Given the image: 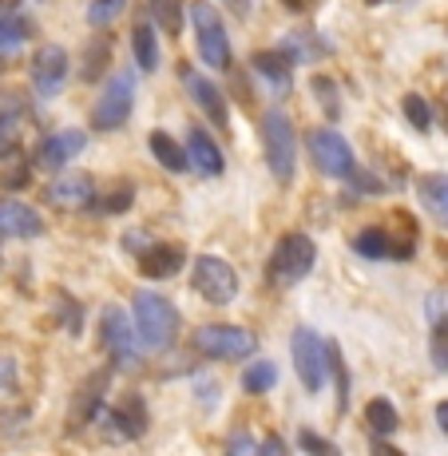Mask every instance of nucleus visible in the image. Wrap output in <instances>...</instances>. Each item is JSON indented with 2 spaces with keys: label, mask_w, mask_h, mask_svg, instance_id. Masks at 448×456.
Instances as JSON below:
<instances>
[{
  "label": "nucleus",
  "mask_w": 448,
  "mask_h": 456,
  "mask_svg": "<svg viewBox=\"0 0 448 456\" xmlns=\"http://www.w3.org/2000/svg\"><path fill=\"white\" fill-rule=\"evenodd\" d=\"M108 381H111V373L103 370V373H92L80 385V393H76V401H72V428L92 425V420L103 413V393H108Z\"/></svg>",
  "instance_id": "19"
},
{
  "label": "nucleus",
  "mask_w": 448,
  "mask_h": 456,
  "mask_svg": "<svg viewBox=\"0 0 448 456\" xmlns=\"http://www.w3.org/2000/svg\"><path fill=\"white\" fill-rule=\"evenodd\" d=\"M108 52H111V44L108 40H100V44H92L87 48V60H84V80H95V76L108 68Z\"/></svg>",
  "instance_id": "36"
},
{
  "label": "nucleus",
  "mask_w": 448,
  "mask_h": 456,
  "mask_svg": "<svg viewBox=\"0 0 448 456\" xmlns=\"http://www.w3.org/2000/svg\"><path fill=\"white\" fill-rule=\"evenodd\" d=\"M123 4H127V0H92V8H87V20H92V24H111L119 16Z\"/></svg>",
  "instance_id": "38"
},
{
  "label": "nucleus",
  "mask_w": 448,
  "mask_h": 456,
  "mask_svg": "<svg viewBox=\"0 0 448 456\" xmlns=\"http://www.w3.org/2000/svg\"><path fill=\"white\" fill-rule=\"evenodd\" d=\"M108 428L119 436V441H139V436L151 428V417H147V401L139 393L123 397L116 405V413H108Z\"/></svg>",
  "instance_id": "17"
},
{
  "label": "nucleus",
  "mask_w": 448,
  "mask_h": 456,
  "mask_svg": "<svg viewBox=\"0 0 448 456\" xmlns=\"http://www.w3.org/2000/svg\"><path fill=\"white\" fill-rule=\"evenodd\" d=\"M314 262H318V247H314L310 234L294 231V234H282L278 239L274 254H270V282L274 286H297L305 282V274L314 270Z\"/></svg>",
  "instance_id": "4"
},
{
  "label": "nucleus",
  "mask_w": 448,
  "mask_h": 456,
  "mask_svg": "<svg viewBox=\"0 0 448 456\" xmlns=\"http://www.w3.org/2000/svg\"><path fill=\"white\" fill-rule=\"evenodd\" d=\"M297 444H302V452H305V456H341L338 444L326 441V436H318V433H310V428H302Z\"/></svg>",
  "instance_id": "34"
},
{
  "label": "nucleus",
  "mask_w": 448,
  "mask_h": 456,
  "mask_svg": "<svg viewBox=\"0 0 448 456\" xmlns=\"http://www.w3.org/2000/svg\"><path fill=\"white\" fill-rule=\"evenodd\" d=\"M95 195H100V191H95L92 175H60V179H52L48 191H44V199H48L52 207H64V210H87Z\"/></svg>",
  "instance_id": "13"
},
{
  "label": "nucleus",
  "mask_w": 448,
  "mask_h": 456,
  "mask_svg": "<svg viewBox=\"0 0 448 456\" xmlns=\"http://www.w3.org/2000/svg\"><path fill=\"white\" fill-rule=\"evenodd\" d=\"M250 64H254V72H258V76H266L270 87L289 92V60L282 56V52H258Z\"/></svg>",
  "instance_id": "25"
},
{
  "label": "nucleus",
  "mask_w": 448,
  "mask_h": 456,
  "mask_svg": "<svg viewBox=\"0 0 448 456\" xmlns=\"http://www.w3.org/2000/svg\"><path fill=\"white\" fill-rule=\"evenodd\" d=\"M289 357H294L297 381L305 393H322L330 381V341H322L310 326H297L289 338Z\"/></svg>",
  "instance_id": "3"
},
{
  "label": "nucleus",
  "mask_w": 448,
  "mask_h": 456,
  "mask_svg": "<svg viewBox=\"0 0 448 456\" xmlns=\"http://www.w3.org/2000/svg\"><path fill=\"white\" fill-rule=\"evenodd\" d=\"M87 147V131L80 127H64V131H52V135L40 139L37 147V163L44 171H64L72 159H80Z\"/></svg>",
  "instance_id": "12"
},
{
  "label": "nucleus",
  "mask_w": 448,
  "mask_h": 456,
  "mask_svg": "<svg viewBox=\"0 0 448 456\" xmlns=\"http://www.w3.org/2000/svg\"><path fill=\"white\" fill-rule=\"evenodd\" d=\"M191 346H195V354H203L207 362H246L258 341H254L250 330L215 322V326H199L191 333Z\"/></svg>",
  "instance_id": "5"
},
{
  "label": "nucleus",
  "mask_w": 448,
  "mask_h": 456,
  "mask_svg": "<svg viewBox=\"0 0 448 456\" xmlns=\"http://www.w3.org/2000/svg\"><path fill=\"white\" fill-rule=\"evenodd\" d=\"M131 203H135V187H116L108 195H95L87 210L92 215H123V210H131Z\"/></svg>",
  "instance_id": "28"
},
{
  "label": "nucleus",
  "mask_w": 448,
  "mask_h": 456,
  "mask_svg": "<svg viewBox=\"0 0 448 456\" xmlns=\"http://www.w3.org/2000/svg\"><path fill=\"white\" fill-rule=\"evenodd\" d=\"M20 139V116L16 111H0V155H8Z\"/></svg>",
  "instance_id": "35"
},
{
  "label": "nucleus",
  "mask_w": 448,
  "mask_h": 456,
  "mask_svg": "<svg viewBox=\"0 0 448 456\" xmlns=\"http://www.w3.org/2000/svg\"><path fill=\"white\" fill-rule=\"evenodd\" d=\"M417 195H420V207L441 226H448V175H425L417 183Z\"/></svg>",
  "instance_id": "21"
},
{
  "label": "nucleus",
  "mask_w": 448,
  "mask_h": 456,
  "mask_svg": "<svg viewBox=\"0 0 448 456\" xmlns=\"http://www.w3.org/2000/svg\"><path fill=\"white\" fill-rule=\"evenodd\" d=\"M187 159L191 167H195L203 179H218V175L226 171V159H223V147L210 139V131L207 127H191L187 131Z\"/></svg>",
  "instance_id": "16"
},
{
  "label": "nucleus",
  "mask_w": 448,
  "mask_h": 456,
  "mask_svg": "<svg viewBox=\"0 0 448 456\" xmlns=\"http://www.w3.org/2000/svg\"><path fill=\"white\" fill-rule=\"evenodd\" d=\"M191 24H195V40H199V56L210 68H231V37H226V24L223 12L207 0H195L191 4Z\"/></svg>",
  "instance_id": "8"
},
{
  "label": "nucleus",
  "mask_w": 448,
  "mask_h": 456,
  "mask_svg": "<svg viewBox=\"0 0 448 456\" xmlns=\"http://www.w3.org/2000/svg\"><path fill=\"white\" fill-rule=\"evenodd\" d=\"M262 147H266V167L278 183H294L297 171V131L282 111L262 116Z\"/></svg>",
  "instance_id": "2"
},
{
  "label": "nucleus",
  "mask_w": 448,
  "mask_h": 456,
  "mask_svg": "<svg viewBox=\"0 0 448 456\" xmlns=\"http://www.w3.org/2000/svg\"><path fill=\"white\" fill-rule=\"evenodd\" d=\"M147 147H151L155 163L167 167V171H187L191 159H187V147H179L167 131H151V139H147Z\"/></svg>",
  "instance_id": "22"
},
{
  "label": "nucleus",
  "mask_w": 448,
  "mask_h": 456,
  "mask_svg": "<svg viewBox=\"0 0 448 456\" xmlns=\"http://www.w3.org/2000/svg\"><path fill=\"white\" fill-rule=\"evenodd\" d=\"M12 389H16V362L12 357H0V397Z\"/></svg>",
  "instance_id": "41"
},
{
  "label": "nucleus",
  "mask_w": 448,
  "mask_h": 456,
  "mask_svg": "<svg viewBox=\"0 0 448 456\" xmlns=\"http://www.w3.org/2000/svg\"><path fill=\"white\" fill-rule=\"evenodd\" d=\"M147 12H151V20L159 24L167 37H179L183 20H187V4L183 0H147Z\"/></svg>",
  "instance_id": "24"
},
{
  "label": "nucleus",
  "mask_w": 448,
  "mask_h": 456,
  "mask_svg": "<svg viewBox=\"0 0 448 456\" xmlns=\"http://www.w3.org/2000/svg\"><path fill=\"white\" fill-rule=\"evenodd\" d=\"M131 314H135L139 341H143L147 349L175 346V338H179V310H175V302H167V297L155 290H139Z\"/></svg>",
  "instance_id": "1"
},
{
  "label": "nucleus",
  "mask_w": 448,
  "mask_h": 456,
  "mask_svg": "<svg viewBox=\"0 0 448 456\" xmlns=\"http://www.w3.org/2000/svg\"><path fill=\"white\" fill-rule=\"evenodd\" d=\"M68 314V333H80L84 326V314H80V305L72 302V297H60V318Z\"/></svg>",
  "instance_id": "39"
},
{
  "label": "nucleus",
  "mask_w": 448,
  "mask_h": 456,
  "mask_svg": "<svg viewBox=\"0 0 448 456\" xmlns=\"http://www.w3.org/2000/svg\"><path fill=\"white\" fill-rule=\"evenodd\" d=\"M305 147H310V159L318 167L322 175H330V179H354L357 175V159H354V147H349V139L341 135V131L333 127H314L310 135H305Z\"/></svg>",
  "instance_id": "7"
},
{
  "label": "nucleus",
  "mask_w": 448,
  "mask_h": 456,
  "mask_svg": "<svg viewBox=\"0 0 448 456\" xmlns=\"http://www.w3.org/2000/svg\"><path fill=\"white\" fill-rule=\"evenodd\" d=\"M32 37V24L24 16H12V12H0V52L4 48H16Z\"/></svg>",
  "instance_id": "29"
},
{
  "label": "nucleus",
  "mask_w": 448,
  "mask_h": 456,
  "mask_svg": "<svg viewBox=\"0 0 448 456\" xmlns=\"http://www.w3.org/2000/svg\"><path fill=\"white\" fill-rule=\"evenodd\" d=\"M330 373H333V381H338V409L346 413L349 409V370H346V362H341V349L330 341Z\"/></svg>",
  "instance_id": "30"
},
{
  "label": "nucleus",
  "mask_w": 448,
  "mask_h": 456,
  "mask_svg": "<svg viewBox=\"0 0 448 456\" xmlns=\"http://www.w3.org/2000/svg\"><path fill=\"white\" fill-rule=\"evenodd\" d=\"M234 4V12H246V0H231Z\"/></svg>",
  "instance_id": "46"
},
{
  "label": "nucleus",
  "mask_w": 448,
  "mask_h": 456,
  "mask_svg": "<svg viewBox=\"0 0 448 456\" xmlns=\"http://www.w3.org/2000/svg\"><path fill=\"white\" fill-rule=\"evenodd\" d=\"M191 286L210 305H231L239 297V274H234L231 262L215 258V254H199L191 262Z\"/></svg>",
  "instance_id": "9"
},
{
  "label": "nucleus",
  "mask_w": 448,
  "mask_h": 456,
  "mask_svg": "<svg viewBox=\"0 0 448 456\" xmlns=\"http://www.w3.org/2000/svg\"><path fill=\"white\" fill-rule=\"evenodd\" d=\"M223 456H262V444L254 441L246 428H239V433H231V441H226V452Z\"/></svg>",
  "instance_id": "37"
},
{
  "label": "nucleus",
  "mask_w": 448,
  "mask_h": 456,
  "mask_svg": "<svg viewBox=\"0 0 448 456\" xmlns=\"http://www.w3.org/2000/svg\"><path fill=\"white\" fill-rule=\"evenodd\" d=\"M68 72H72V64H68V52L60 44H44L37 56H32V87H37V95H44V100L64 92Z\"/></svg>",
  "instance_id": "11"
},
{
  "label": "nucleus",
  "mask_w": 448,
  "mask_h": 456,
  "mask_svg": "<svg viewBox=\"0 0 448 456\" xmlns=\"http://www.w3.org/2000/svg\"><path fill=\"white\" fill-rule=\"evenodd\" d=\"M369 452H373V456H405L401 449H393V444L385 441V436H373V444H369Z\"/></svg>",
  "instance_id": "43"
},
{
  "label": "nucleus",
  "mask_w": 448,
  "mask_h": 456,
  "mask_svg": "<svg viewBox=\"0 0 448 456\" xmlns=\"http://www.w3.org/2000/svg\"><path fill=\"white\" fill-rule=\"evenodd\" d=\"M436 425H441V433L448 436V401H441V405H436Z\"/></svg>",
  "instance_id": "45"
},
{
  "label": "nucleus",
  "mask_w": 448,
  "mask_h": 456,
  "mask_svg": "<svg viewBox=\"0 0 448 456\" xmlns=\"http://www.w3.org/2000/svg\"><path fill=\"white\" fill-rule=\"evenodd\" d=\"M278 385V365L274 362H250L242 370V389L246 393H270Z\"/></svg>",
  "instance_id": "27"
},
{
  "label": "nucleus",
  "mask_w": 448,
  "mask_h": 456,
  "mask_svg": "<svg viewBox=\"0 0 448 456\" xmlns=\"http://www.w3.org/2000/svg\"><path fill=\"white\" fill-rule=\"evenodd\" d=\"M151 247H155V242H151V239H147V234H143V231H131V234H123V250L139 254V258H143V254H147V250H151Z\"/></svg>",
  "instance_id": "40"
},
{
  "label": "nucleus",
  "mask_w": 448,
  "mask_h": 456,
  "mask_svg": "<svg viewBox=\"0 0 448 456\" xmlns=\"http://www.w3.org/2000/svg\"><path fill=\"white\" fill-rule=\"evenodd\" d=\"M314 100L326 108L330 119H338V111H341V103H338V84H333L330 76H314Z\"/></svg>",
  "instance_id": "32"
},
{
  "label": "nucleus",
  "mask_w": 448,
  "mask_h": 456,
  "mask_svg": "<svg viewBox=\"0 0 448 456\" xmlns=\"http://www.w3.org/2000/svg\"><path fill=\"white\" fill-rule=\"evenodd\" d=\"M24 175H29V171H24V167H16V171H8V175H4V179H0V183L16 191V187H24V183H29V179H24Z\"/></svg>",
  "instance_id": "44"
},
{
  "label": "nucleus",
  "mask_w": 448,
  "mask_h": 456,
  "mask_svg": "<svg viewBox=\"0 0 448 456\" xmlns=\"http://www.w3.org/2000/svg\"><path fill=\"white\" fill-rule=\"evenodd\" d=\"M131 108H135V72L119 68L108 76V84L100 87V100L92 108V127L95 131H119L127 124Z\"/></svg>",
  "instance_id": "6"
},
{
  "label": "nucleus",
  "mask_w": 448,
  "mask_h": 456,
  "mask_svg": "<svg viewBox=\"0 0 448 456\" xmlns=\"http://www.w3.org/2000/svg\"><path fill=\"white\" fill-rule=\"evenodd\" d=\"M135 326L127 322V314L119 310V305H108L100 318V338H103V349L111 354V362L116 365H135L139 362V349H143V341L135 338Z\"/></svg>",
  "instance_id": "10"
},
{
  "label": "nucleus",
  "mask_w": 448,
  "mask_h": 456,
  "mask_svg": "<svg viewBox=\"0 0 448 456\" xmlns=\"http://www.w3.org/2000/svg\"><path fill=\"white\" fill-rule=\"evenodd\" d=\"M412 247H417L412 234L393 239V231H385V226H365V231L354 239V250L362 254V258H409Z\"/></svg>",
  "instance_id": "14"
},
{
  "label": "nucleus",
  "mask_w": 448,
  "mask_h": 456,
  "mask_svg": "<svg viewBox=\"0 0 448 456\" xmlns=\"http://www.w3.org/2000/svg\"><path fill=\"white\" fill-rule=\"evenodd\" d=\"M183 87H187V95L199 103V108H203V116H207L215 127H226V124H231L218 84H210L207 76H199V72H191V68H183Z\"/></svg>",
  "instance_id": "18"
},
{
  "label": "nucleus",
  "mask_w": 448,
  "mask_h": 456,
  "mask_svg": "<svg viewBox=\"0 0 448 456\" xmlns=\"http://www.w3.org/2000/svg\"><path fill=\"white\" fill-rule=\"evenodd\" d=\"M183 266H187V254H183L179 247H167V242H155V247L139 258V270H143L147 278H155V282L175 278Z\"/></svg>",
  "instance_id": "20"
},
{
  "label": "nucleus",
  "mask_w": 448,
  "mask_h": 456,
  "mask_svg": "<svg viewBox=\"0 0 448 456\" xmlns=\"http://www.w3.org/2000/svg\"><path fill=\"white\" fill-rule=\"evenodd\" d=\"M401 111H405V119H409V124L417 127V131H428V127H433V111H428V103L420 100L417 92H409L405 100H401Z\"/></svg>",
  "instance_id": "31"
},
{
  "label": "nucleus",
  "mask_w": 448,
  "mask_h": 456,
  "mask_svg": "<svg viewBox=\"0 0 448 456\" xmlns=\"http://www.w3.org/2000/svg\"><path fill=\"white\" fill-rule=\"evenodd\" d=\"M428 354H433V365L441 373H448V314L433 326V346H428Z\"/></svg>",
  "instance_id": "33"
},
{
  "label": "nucleus",
  "mask_w": 448,
  "mask_h": 456,
  "mask_svg": "<svg viewBox=\"0 0 448 456\" xmlns=\"http://www.w3.org/2000/svg\"><path fill=\"white\" fill-rule=\"evenodd\" d=\"M40 234H44L40 210H32L29 203H16V199H0V239H40Z\"/></svg>",
  "instance_id": "15"
},
{
  "label": "nucleus",
  "mask_w": 448,
  "mask_h": 456,
  "mask_svg": "<svg viewBox=\"0 0 448 456\" xmlns=\"http://www.w3.org/2000/svg\"><path fill=\"white\" fill-rule=\"evenodd\" d=\"M16 4H20V0H0V8H16Z\"/></svg>",
  "instance_id": "47"
},
{
  "label": "nucleus",
  "mask_w": 448,
  "mask_h": 456,
  "mask_svg": "<svg viewBox=\"0 0 448 456\" xmlns=\"http://www.w3.org/2000/svg\"><path fill=\"white\" fill-rule=\"evenodd\" d=\"M262 456H289V449L282 436H266V441H262Z\"/></svg>",
  "instance_id": "42"
},
{
  "label": "nucleus",
  "mask_w": 448,
  "mask_h": 456,
  "mask_svg": "<svg viewBox=\"0 0 448 456\" xmlns=\"http://www.w3.org/2000/svg\"><path fill=\"white\" fill-rule=\"evenodd\" d=\"M131 48H135L139 72H155V68H159V40H155L151 24H135V28H131Z\"/></svg>",
  "instance_id": "23"
},
{
  "label": "nucleus",
  "mask_w": 448,
  "mask_h": 456,
  "mask_svg": "<svg viewBox=\"0 0 448 456\" xmlns=\"http://www.w3.org/2000/svg\"><path fill=\"white\" fill-rule=\"evenodd\" d=\"M365 420H369V428H373V433H381V436H389V433H397V428H401V413L393 409L389 397H373V401H369Z\"/></svg>",
  "instance_id": "26"
}]
</instances>
